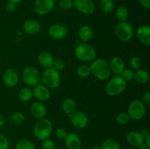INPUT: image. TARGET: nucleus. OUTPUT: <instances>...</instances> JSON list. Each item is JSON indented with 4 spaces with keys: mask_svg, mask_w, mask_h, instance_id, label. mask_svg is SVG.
<instances>
[{
    "mask_svg": "<svg viewBox=\"0 0 150 149\" xmlns=\"http://www.w3.org/2000/svg\"><path fill=\"white\" fill-rule=\"evenodd\" d=\"M5 123H6L5 118H4V116L2 115V114L0 113V129L3 128V127H4Z\"/></svg>",
    "mask_w": 150,
    "mask_h": 149,
    "instance_id": "nucleus-43",
    "label": "nucleus"
},
{
    "mask_svg": "<svg viewBox=\"0 0 150 149\" xmlns=\"http://www.w3.org/2000/svg\"><path fill=\"white\" fill-rule=\"evenodd\" d=\"M92 149H101L100 144H95L92 146Z\"/></svg>",
    "mask_w": 150,
    "mask_h": 149,
    "instance_id": "nucleus-47",
    "label": "nucleus"
},
{
    "mask_svg": "<svg viewBox=\"0 0 150 149\" xmlns=\"http://www.w3.org/2000/svg\"><path fill=\"white\" fill-rule=\"evenodd\" d=\"M130 121V118L127 112H121L116 116V121L120 125L127 124Z\"/></svg>",
    "mask_w": 150,
    "mask_h": 149,
    "instance_id": "nucleus-32",
    "label": "nucleus"
},
{
    "mask_svg": "<svg viewBox=\"0 0 150 149\" xmlns=\"http://www.w3.org/2000/svg\"><path fill=\"white\" fill-rule=\"evenodd\" d=\"M29 110H30L31 115L38 120L45 118V115L47 114L46 107L42 102H39V101L33 102L31 105Z\"/></svg>",
    "mask_w": 150,
    "mask_h": 149,
    "instance_id": "nucleus-18",
    "label": "nucleus"
},
{
    "mask_svg": "<svg viewBox=\"0 0 150 149\" xmlns=\"http://www.w3.org/2000/svg\"><path fill=\"white\" fill-rule=\"evenodd\" d=\"M54 56L47 51H42L39 53L38 56V61L40 65L45 69L51 68L54 63Z\"/></svg>",
    "mask_w": 150,
    "mask_h": 149,
    "instance_id": "nucleus-21",
    "label": "nucleus"
},
{
    "mask_svg": "<svg viewBox=\"0 0 150 149\" xmlns=\"http://www.w3.org/2000/svg\"><path fill=\"white\" fill-rule=\"evenodd\" d=\"M67 149H81L82 142L80 136L76 133H68L64 139Z\"/></svg>",
    "mask_w": 150,
    "mask_h": 149,
    "instance_id": "nucleus-19",
    "label": "nucleus"
},
{
    "mask_svg": "<svg viewBox=\"0 0 150 149\" xmlns=\"http://www.w3.org/2000/svg\"><path fill=\"white\" fill-rule=\"evenodd\" d=\"M16 149H36V147L31 140L21 139L16 143Z\"/></svg>",
    "mask_w": 150,
    "mask_h": 149,
    "instance_id": "nucleus-30",
    "label": "nucleus"
},
{
    "mask_svg": "<svg viewBox=\"0 0 150 149\" xmlns=\"http://www.w3.org/2000/svg\"><path fill=\"white\" fill-rule=\"evenodd\" d=\"M100 145L101 149H121V145L119 142L112 138L105 139Z\"/></svg>",
    "mask_w": 150,
    "mask_h": 149,
    "instance_id": "nucleus-29",
    "label": "nucleus"
},
{
    "mask_svg": "<svg viewBox=\"0 0 150 149\" xmlns=\"http://www.w3.org/2000/svg\"><path fill=\"white\" fill-rule=\"evenodd\" d=\"M120 76L126 82L132 81L134 78V71L130 68H125V70L121 73Z\"/></svg>",
    "mask_w": 150,
    "mask_h": 149,
    "instance_id": "nucleus-34",
    "label": "nucleus"
},
{
    "mask_svg": "<svg viewBox=\"0 0 150 149\" xmlns=\"http://www.w3.org/2000/svg\"><path fill=\"white\" fill-rule=\"evenodd\" d=\"M2 80L7 87L13 88L18 85L19 82V74L13 68H8L2 74Z\"/></svg>",
    "mask_w": 150,
    "mask_h": 149,
    "instance_id": "nucleus-13",
    "label": "nucleus"
},
{
    "mask_svg": "<svg viewBox=\"0 0 150 149\" xmlns=\"http://www.w3.org/2000/svg\"><path fill=\"white\" fill-rule=\"evenodd\" d=\"M108 66L111 73L114 75H120L125 68L124 60L120 56H114L111 58L108 62Z\"/></svg>",
    "mask_w": 150,
    "mask_h": 149,
    "instance_id": "nucleus-16",
    "label": "nucleus"
},
{
    "mask_svg": "<svg viewBox=\"0 0 150 149\" xmlns=\"http://www.w3.org/2000/svg\"><path fill=\"white\" fill-rule=\"evenodd\" d=\"M76 74L81 78L88 77L91 75L90 67L86 64H81V65L79 66L76 70Z\"/></svg>",
    "mask_w": 150,
    "mask_h": 149,
    "instance_id": "nucleus-31",
    "label": "nucleus"
},
{
    "mask_svg": "<svg viewBox=\"0 0 150 149\" xmlns=\"http://www.w3.org/2000/svg\"><path fill=\"white\" fill-rule=\"evenodd\" d=\"M140 4L144 8L146 9V10H149L150 9V0H139Z\"/></svg>",
    "mask_w": 150,
    "mask_h": 149,
    "instance_id": "nucleus-42",
    "label": "nucleus"
},
{
    "mask_svg": "<svg viewBox=\"0 0 150 149\" xmlns=\"http://www.w3.org/2000/svg\"><path fill=\"white\" fill-rule=\"evenodd\" d=\"M40 80L42 84L48 89H56L61 84V75L59 72L52 67L45 69L40 75Z\"/></svg>",
    "mask_w": 150,
    "mask_h": 149,
    "instance_id": "nucleus-5",
    "label": "nucleus"
},
{
    "mask_svg": "<svg viewBox=\"0 0 150 149\" xmlns=\"http://www.w3.org/2000/svg\"><path fill=\"white\" fill-rule=\"evenodd\" d=\"M129 64H130V67L131 70H133V71H136L142 68V62L139 56H133L130 58Z\"/></svg>",
    "mask_w": 150,
    "mask_h": 149,
    "instance_id": "nucleus-33",
    "label": "nucleus"
},
{
    "mask_svg": "<svg viewBox=\"0 0 150 149\" xmlns=\"http://www.w3.org/2000/svg\"><path fill=\"white\" fill-rule=\"evenodd\" d=\"M99 8L103 13L109 14L114 10V3L112 0H100Z\"/></svg>",
    "mask_w": 150,
    "mask_h": 149,
    "instance_id": "nucleus-27",
    "label": "nucleus"
},
{
    "mask_svg": "<svg viewBox=\"0 0 150 149\" xmlns=\"http://www.w3.org/2000/svg\"><path fill=\"white\" fill-rule=\"evenodd\" d=\"M67 134L68 133H67V130L64 128H62V127L57 128L55 131L56 137L58 139H59V140H64L65 137H67Z\"/></svg>",
    "mask_w": 150,
    "mask_h": 149,
    "instance_id": "nucleus-39",
    "label": "nucleus"
},
{
    "mask_svg": "<svg viewBox=\"0 0 150 149\" xmlns=\"http://www.w3.org/2000/svg\"><path fill=\"white\" fill-rule=\"evenodd\" d=\"M138 148H139V149H150V147L147 146L146 145H145L144 143H143V144L139 146Z\"/></svg>",
    "mask_w": 150,
    "mask_h": 149,
    "instance_id": "nucleus-46",
    "label": "nucleus"
},
{
    "mask_svg": "<svg viewBox=\"0 0 150 149\" xmlns=\"http://www.w3.org/2000/svg\"><path fill=\"white\" fill-rule=\"evenodd\" d=\"M33 96L38 101L41 102H46L51 97V91L50 89H48L43 84L38 83L35 86H34L32 89Z\"/></svg>",
    "mask_w": 150,
    "mask_h": 149,
    "instance_id": "nucleus-14",
    "label": "nucleus"
},
{
    "mask_svg": "<svg viewBox=\"0 0 150 149\" xmlns=\"http://www.w3.org/2000/svg\"><path fill=\"white\" fill-rule=\"evenodd\" d=\"M10 141L4 134L0 133V149H9Z\"/></svg>",
    "mask_w": 150,
    "mask_h": 149,
    "instance_id": "nucleus-38",
    "label": "nucleus"
},
{
    "mask_svg": "<svg viewBox=\"0 0 150 149\" xmlns=\"http://www.w3.org/2000/svg\"><path fill=\"white\" fill-rule=\"evenodd\" d=\"M140 132H141V134H142V135H143L144 137H145L146 135H148V134H149V131H148V130L146 129H142V131H140Z\"/></svg>",
    "mask_w": 150,
    "mask_h": 149,
    "instance_id": "nucleus-45",
    "label": "nucleus"
},
{
    "mask_svg": "<svg viewBox=\"0 0 150 149\" xmlns=\"http://www.w3.org/2000/svg\"><path fill=\"white\" fill-rule=\"evenodd\" d=\"M18 97L19 100L23 102H29L33 97L32 89L29 86L22 88L19 90L18 93Z\"/></svg>",
    "mask_w": 150,
    "mask_h": 149,
    "instance_id": "nucleus-26",
    "label": "nucleus"
},
{
    "mask_svg": "<svg viewBox=\"0 0 150 149\" xmlns=\"http://www.w3.org/2000/svg\"><path fill=\"white\" fill-rule=\"evenodd\" d=\"M136 36L138 40L145 46L150 45V26L149 25H143L136 29Z\"/></svg>",
    "mask_w": 150,
    "mask_h": 149,
    "instance_id": "nucleus-15",
    "label": "nucleus"
},
{
    "mask_svg": "<svg viewBox=\"0 0 150 149\" xmlns=\"http://www.w3.org/2000/svg\"><path fill=\"white\" fill-rule=\"evenodd\" d=\"M114 34L117 39L123 42H127L132 40L135 34L134 29L128 22H120L116 26Z\"/></svg>",
    "mask_w": 150,
    "mask_h": 149,
    "instance_id": "nucleus-6",
    "label": "nucleus"
},
{
    "mask_svg": "<svg viewBox=\"0 0 150 149\" xmlns=\"http://www.w3.org/2000/svg\"><path fill=\"white\" fill-rule=\"evenodd\" d=\"M53 69H54L55 70H57V72H60L61 71H63L65 68V64H64V61L61 59H54V63L52 64Z\"/></svg>",
    "mask_w": 150,
    "mask_h": 149,
    "instance_id": "nucleus-36",
    "label": "nucleus"
},
{
    "mask_svg": "<svg viewBox=\"0 0 150 149\" xmlns=\"http://www.w3.org/2000/svg\"><path fill=\"white\" fill-rule=\"evenodd\" d=\"M144 143L145 145H146L147 146L150 147V134L146 135V137H144Z\"/></svg>",
    "mask_w": 150,
    "mask_h": 149,
    "instance_id": "nucleus-44",
    "label": "nucleus"
},
{
    "mask_svg": "<svg viewBox=\"0 0 150 149\" xmlns=\"http://www.w3.org/2000/svg\"><path fill=\"white\" fill-rule=\"evenodd\" d=\"M53 131V124L48 118L38 119L33 127V134L40 141L50 138Z\"/></svg>",
    "mask_w": 150,
    "mask_h": 149,
    "instance_id": "nucleus-2",
    "label": "nucleus"
},
{
    "mask_svg": "<svg viewBox=\"0 0 150 149\" xmlns=\"http://www.w3.org/2000/svg\"><path fill=\"white\" fill-rule=\"evenodd\" d=\"M59 6L62 10H70L73 7V0H59L58 2Z\"/></svg>",
    "mask_w": 150,
    "mask_h": 149,
    "instance_id": "nucleus-35",
    "label": "nucleus"
},
{
    "mask_svg": "<svg viewBox=\"0 0 150 149\" xmlns=\"http://www.w3.org/2000/svg\"><path fill=\"white\" fill-rule=\"evenodd\" d=\"M73 4L76 10L86 15L93 14L96 9L93 0H73Z\"/></svg>",
    "mask_w": 150,
    "mask_h": 149,
    "instance_id": "nucleus-11",
    "label": "nucleus"
},
{
    "mask_svg": "<svg viewBox=\"0 0 150 149\" xmlns=\"http://www.w3.org/2000/svg\"><path fill=\"white\" fill-rule=\"evenodd\" d=\"M127 112L130 116V120L140 121L146 115V107L141 100L134 99L129 104Z\"/></svg>",
    "mask_w": 150,
    "mask_h": 149,
    "instance_id": "nucleus-7",
    "label": "nucleus"
},
{
    "mask_svg": "<svg viewBox=\"0 0 150 149\" xmlns=\"http://www.w3.org/2000/svg\"><path fill=\"white\" fill-rule=\"evenodd\" d=\"M126 88L127 82L123 80L120 75H114L105 85V91L108 96H116L122 93L125 91Z\"/></svg>",
    "mask_w": 150,
    "mask_h": 149,
    "instance_id": "nucleus-4",
    "label": "nucleus"
},
{
    "mask_svg": "<svg viewBox=\"0 0 150 149\" xmlns=\"http://www.w3.org/2000/svg\"><path fill=\"white\" fill-rule=\"evenodd\" d=\"M22 79L29 87H34L40 83V74L38 69L32 66L26 67L22 72Z\"/></svg>",
    "mask_w": 150,
    "mask_h": 149,
    "instance_id": "nucleus-8",
    "label": "nucleus"
},
{
    "mask_svg": "<svg viewBox=\"0 0 150 149\" xmlns=\"http://www.w3.org/2000/svg\"><path fill=\"white\" fill-rule=\"evenodd\" d=\"M9 1H11V2H13V3H14V4H19V3L22 2L23 0H9Z\"/></svg>",
    "mask_w": 150,
    "mask_h": 149,
    "instance_id": "nucleus-48",
    "label": "nucleus"
},
{
    "mask_svg": "<svg viewBox=\"0 0 150 149\" xmlns=\"http://www.w3.org/2000/svg\"><path fill=\"white\" fill-rule=\"evenodd\" d=\"M142 101L145 105H149L150 104V92L146 91L143 93L142 96Z\"/></svg>",
    "mask_w": 150,
    "mask_h": 149,
    "instance_id": "nucleus-41",
    "label": "nucleus"
},
{
    "mask_svg": "<svg viewBox=\"0 0 150 149\" xmlns=\"http://www.w3.org/2000/svg\"><path fill=\"white\" fill-rule=\"evenodd\" d=\"M135 81L139 84H145L147 83L149 80V74L146 70L140 69L134 72V78Z\"/></svg>",
    "mask_w": 150,
    "mask_h": 149,
    "instance_id": "nucleus-24",
    "label": "nucleus"
},
{
    "mask_svg": "<svg viewBox=\"0 0 150 149\" xmlns=\"http://www.w3.org/2000/svg\"><path fill=\"white\" fill-rule=\"evenodd\" d=\"M57 148L55 143L50 138L43 140L42 143V149H55Z\"/></svg>",
    "mask_w": 150,
    "mask_h": 149,
    "instance_id": "nucleus-37",
    "label": "nucleus"
},
{
    "mask_svg": "<svg viewBox=\"0 0 150 149\" xmlns=\"http://www.w3.org/2000/svg\"><path fill=\"white\" fill-rule=\"evenodd\" d=\"M115 16L120 22L127 21L129 17V11L127 7L120 6L116 9Z\"/></svg>",
    "mask_w": 150,
    "mask_h": 149,
    "instance_id": "nucleus-28",
    "label": "nucleus"
},
{
    "mask_svg": "<svg viewBox=\"0 0 150 149\" xmlns=\"http://www.w3.org/2000/svg\"><path fill=\"white\" fill-rule=\"evenodd\" d=\"M93 29L89 25H83L81 26L78 32L79 39L82 42H89L93 37Z\"/></svg>",
    "mask_w": 150,
    "mask_h": 149,
    "instance_id": "nucleus-22",
    "label": "nucleus"
},
{
    "mask_svg": "<svg viewBox=\"0 0 150 149\" xmlns=\"http://www.w3.org/2000/svg\"><path fill=\"white\" fill-rule=\"evenodd\" d=\"M25 120H26V117L25 115L21 112H13L10 116L9 117V124H11L12 126L14 127H18V126H21L24 123Z\"/></svg>",
    "mask_w": 150,
    "mask_h": 149,
    "instance_id": "nucleus-25",
    "label": "nucleus"
},
{
    "mask_svg": "<svg viewBox=\"0 0 150 149\" xmlns=\"http://www.w3.org/2000/svg\"><path fill=\"white\" fill-rule=\"evenodd\" d=\"M23 30L26 34L35 36L38 34L41 30V26L39 22L34 19H29L23 22Z\"/></svg>",
    "mask_w": 150,
    "mask_h": 149,
    "instance_id": "nucleus-17",
    "label": "nucleus"
},
{
    "mask_svg": "<svg viewBox=\"0 0 150 149\" xmlns=\"http://www.w3.org/2000/svg\"><path fill=\"white\" fill-rule=\"evenodd\" d=\"M75 56L78 60L83 62H91L96 58L97 51L95 47L88 42L78 44L75 48Z\"/></svg>",
    "mask_w": 150,
    "mask_h": 149,
    "instance_id": "nucleus-3",
    "label": "nucleus"
},
{
    "mask_svg": "<svg viewBox=\"0 0 150 149\" xmlns=\"http://www.w3.org/2000/svg\"><path fill=\"white\" fill-rule=\"evenodd\" d=\"M49 37L56 40H61L64 39L68 34L67 28L61 23H54L50 26L48 29Z\"/></svg>",
    "mask_w": 150,
    "mask_h": 149,
    "instance_id": "nucleus-12",
    "label": "nucleus"
},
{
    "mask_svg": "<svg viewBox=\"0 0 150 149\" xmlns=\"http://www.w3.org/2000/svg\"><path fill=\"white\" fill-rule=\"evenodd\" d=\"M55 4V0H35L34 9L39 15H45L54 10Z\"/></svg>",
    "mask_w": 150,
    "mask_h": 149,
    "instance_id": "nucleus-10",
    "label": "nucleus"
},
{
    "mask_svg": "<svg viewBox=\"0 0 150 149\" xmlns=\"http://www.w3.org/2000/svg\"><path fill=\"white\" fill-rule=\"evenodd\" d=\"M76 108H77V104H76V100L71 97L66 98L62 104V109L63 112L66 115H67V116L76 111Z\"/></svg>",
    "mask_w": 150,
    "mask_h": 149,
    "instance_id": "nucleus-23",
    "label": "nucleus"
},
{
    "mask_svg": "<svg viewBox=\"0 0 150 149\" xmlns=\"http://www.w3.org/2000/svg\"><path fill=\"white\" fill-rule=\"evenodd\" d=\"M5 10L8 13H13L16 10V4L8 1L5 4Z\"/></svg>",
    "mask_w": 150,
    "mask_h": 149,
    "instance_id": "nucleus-40",
    "label": "nucleus"
},
{
    "mask_svg": "<svg viewBox=\"0 0 150 149\" xmlns=\"http://www.w3.org/2000/svg\"><path fill=\"white\" fill-rule=\"evenodd\" d=\"M72 125L79 129H83L89 124V118L84 112L76 110L69 115Z\"/></svg>",
    "mask_w": 150,
    "mask_h": 149,
    "instance_id": "nucleus-9",
    "label": "nucleus"
},
{
    "mask_svg": "<svg viewBox=\"0 0 150 149\" xmlns=\"http://www.w3.org/2000/svg\"><path fill=\"white\" fill-rule=\"evenodd\" d=\"M144 137L139 131H130L126 135L127 143L132 147L139 148L144 143Z\"/></svg>",
    "mask_w": 150,
    "mask_h": 149,
    "instance_id": "nucleus-20",
    "label": "nucleus"
},
{
    "mask_svg": "<svg viewBox=\"0 0 150 149\" xmlns=\"http://www.w3.org/2000/svg\"><path fill=\"white\" fill-rule=\"evenodd\" d=\"M55 149H64V148H61V147H59V148H56Z\"/></svg>",
    "mask_w": 150,
    "mask_h": 149,
    "instance_id": "nucleus-49",
    "label": "nucleus"
},
{
    "mask_svg": "<svg viewBox=\"0 0 150 149\" xmlns=\"http://www.w3.org/2000/svg\"><path fill=\"white\" fill-rule=\"evenodd\" d=\"M89 67H90L91 74L100 80H108L111 74L108 62L103 58L94 59L93 61H91Z\"/></svg>",
    "mask_w": 150,
    "mask_h": 149,
    "instance_id": "nucleus-1",
    "label": "nucleus"
}]
</instances>
